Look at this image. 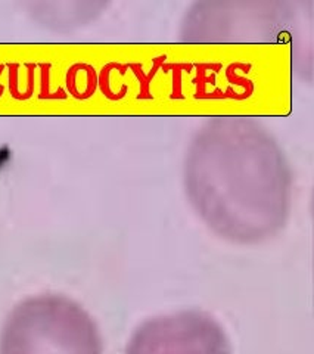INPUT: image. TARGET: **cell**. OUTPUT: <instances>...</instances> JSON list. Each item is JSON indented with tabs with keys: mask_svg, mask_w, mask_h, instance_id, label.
I'll use <instances>...</instances> for the list:
<instances>
[{
	"mask_svg": "<svg viewBox=\"0 0 314 354\" xmlns=\"http://www.w3.org/2000/svg\"><path fill=\"white\" fill-rule=\"evenodd\" d=\"M186 187L198 214L217 235L263 242L284 227L289 176L266 133L243 123L208 127L195 140Z\"/></svg>",
	"mask_w": 314,
	"mask_h": 354,
	"instance_id": "6da1fadb",
	"label": "cell"
},
{
	"mask_svg": "<svg viewBox=\"0 0 314 354\" xmlns=\"http://www.w3.org/2000/svg\"><path fill=\"white\" fill-rule=\"evenodd\" d=\"M0 354H104V347L82 306L62 295H39L8 316Z\"/></svg>",
	"mask_w": 314,
	"mask_h": 354,
	"instance_id": "7a4b0ae2",
	"label": "cell"
},
{
	"mask_svg": "<svg viewBox=\"0 0 314 354\" xmlns=\"http://www.w3.org/2000/svg\"><path fill=\"white\" fill-rule=\"evenodd\" d=\"M126 354H232L223 328L208 315L182 312L145 322Z\"/></svg>",
	"mask_w": 314,
	"mask_h": 354,
	"instance_id": "3957f363",
	"label": "cell"
}]
</instances>
